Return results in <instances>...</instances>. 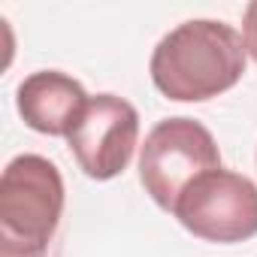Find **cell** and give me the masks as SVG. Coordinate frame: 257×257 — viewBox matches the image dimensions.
<instances>
[{"mask_svg": "<svg viewBox=\"0 0 257 257\" xmlns=\"http://www.w3.org/2000/svg\"><path fill=\"white\" fill-rule=\"evenodd\" d=\"M242 34L215 19H194L173 28L152 52L155 88L179 103H203L230 91L245 73Z\"/></svg>", "mask_w": 257, "mask_h": 257, "instance_id": "obj_1", "label": "cell"}, {"mask_svg": "<svg viewBox=\"0 0 257 257\" xmlns=\"http://www.w3.org/2000/svg\"><path fill=\"white\" fill-rule=\"evenodd\" d=\"M64 215V179L43 155H19L0 176V257H46Z\"/></svg>", "mask_w": 257, "mask_h": 257, "instance_id": "obj_2", "label": "cell"}, {"mask_svg": "<svg viewBox=\"0 0 257 257\" xmlns=\"http://www.w3.org/2000/svg\"><path fill=\"white\" fill-rule=\"evenodd\" d=\"M212 170H221V152L212 131L197 118L158 121L140 152V182L164 212H173L182 191Z\"/></svg>", "mask_w": 257, "mask_h": 257, "instance_id": "obj_3", "label": "cell"}, {"mask_svg": "<svg viewBox=\"0 0 257 257\" xmlns=\"http://www.w3.org/2000/svg\"><path fill=\"white\" fill-rule=\"evenodd\" d=\"M173 215L197 239L236 245L257 236V185L233 170H212L194 179Z\"/></svg>", "mask_w": 257, "mask_h": 257, "instance_id": "obj_4", "label": "cell"}, {"mask_svg": "<svg viewBox=\"0 0 257 257\" xmlns=\"http://www.w3.org/2000/svg\"><path fill=\"white\" fill-rule=\"evenodd\" d=\"M140 140V115L118 94L91 97L79 127L67 137L79 170L88 179L109 182L121 176Z\"/></svg>", "mask_w": 257, "mask_h": 257, "instance_id": "obj_5", "label": "cell"}, {"mask_svg": "<svg viewBox=\"0 0 257 257\" xmlns=\"http://www.w3.org/2000/svg\"><path fill=\"white\" fill-rule=\"evenodd\" d=\"M88 103L91 97L85 94L82 82L61 70L31 73L16 91L19 115L31 131L46 137H70L79 127Z\"/></svg>", "mask_w": 257, "mask_h": 257, "instance_id": "obj_6", "label": "cell"}, {"mask_svg": "<svg viewBox=\"0 0 257 257\" xmlns=\"http://www.w3.org/2000/svg\"><path fill=\"white\" fill-rule=\"evenodd\" d=\"M242 43H245V52L257 61V0L245 7V16H242Z\"/></svg>", "mask_w": 257, "mask_h": 257, "instance_id": "obj_7", "label": "cell"}]
</instances>
